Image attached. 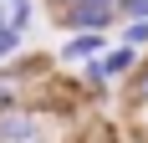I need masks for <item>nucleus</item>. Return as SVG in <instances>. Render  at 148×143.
<instances>
[{
  "mask_svg": "<svg viewBox=\"0 0 148 143\" xmlns=\"http://www.w3.org/2000/svg\"><path fill=\"white\" fill-rule=\"evenodd\" d=\"M56 15L72 31H107L112 21H118V5H112V0H66Z\"/></svg>",
  "mask_w": 148,
  "mask_h": 143,
  "instance_id": "1",
  "label": "nucleus"
},
{
  "mask_svg": "<svg viewBox=\"0 0 148 143\" xmlns=\"http://www.w3.org/2000/svg\"><path fill=\"white\" fill-rule=\"evenodd\" d=\"M41 128L31 113H15V107H0V143H36Z\"/></svg>",
  "mask_w": 148,
  "mask_h": 143,
  "instance_id": "2",
  "label": "nucleus"
},
{
  "mask_svg": "<svg viewBox=\"0 0 148 143\" xmlns=\"http://www.w3.org/2000/svg\"><path fill=\"white\" fill-rule=\"evenodd\" d=\"M102 51H107V36H102V31H77L72 41H61L56 56L61 61H92V56H102Z\"/></svg>",
  "mask_w": 148,
  "mask_h": 143,
  "instance_id": "3",
  "label": "nucleus"
},
{
  "mask_svg": "<svg viewBox=\"0 0 148 143\" xmlns=\"http://www.w3.org/2000/svg\"><path fill=\"white\" fill-rule=\"evenodd\" d=\"M31 5H36V0H5V21H10L21 36H26V26H31Z\"/></svg>",
  "mask_w": 148,
  "mask_h": 143,
  "instance_id": "4",
  "label": "nucleus"
},
{
  "mask_svg": "<svg viewBox=\"0 0 148 143\" xmlns=\"http://www.w3.org/2000/svg\"><path fill=\"white\" fill-rule=\"evenodd\" d=\"M123 46L143 51V46H148V21H128V26H123Z\"/></svg>",
  "mask_w": 148,
  "mask_h": 143,
  "instance_id": "5",
  "label": "nucleus"
},
{
  "mask_svg": "<svg viewBox=\"0 0 148 143\" xmlns=\"http://www.w3.org/2000/svg\"><path fill=\"white\" fill-rule=\"evenodd\" d=\"M15 51H21V31L5 21V26H0V61H5V56H15Z\"/></svg>",
  "mask_w": 148,
  "mask_h": 143,
  "instance_id": "6",
  "label": "nucleus"
},
{
  "mask_svg": "<svg viewBox=\"0 0 148 143\" xmlns=\"http://www.w3.org/2000/svg\"><path fill=\"white\" fill-rule=\"evenodd\" d=\"M118 15H128V21H148V0H118Z\"/></svg>",
  "mask_w": 148,
  "mask_h": 143,
  "instance_id": "7",
  "label": "nucleus"
},
{
  "mask_svg": "<svg viewBox=\"0 0 148 143\" xmlns=\"http://www.w3.org/2000/svg\"><path fill=\"white\" fill-rule=\"evenodd\" d=\"M133 102H138V107H148V72H138V82H133Z\"/></svg>",
  "mask_w": 148,
  "mask_h": 143,
  "instance_id": "8",
  "label": "nucleus"
},
{
  "mask_svg": "<svg viewBox=\"0 0 148 143\" xmlns=\"http://www.w3.org/2000/svg\"><path fill=\"white\" fill-rule=\"evenodd\" d=\"M0 26H5V0H0Z\"/></svg>",
  "mask_w": 148,
  "mask_h": 143,
  "instance_id": "9",
  "label": "nucleus"
}]
</instances>
